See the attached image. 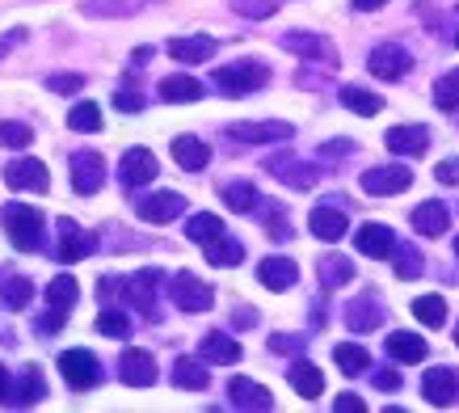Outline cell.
Here are the masks:
<instances>
[{
    "label": "cell",
    "instance_id": "obj_1",
    "mask_svg": "<svg viewBox=\"0 0 459 413\" xmlns=\"http://www.w3.org/2000/svg\"><path fill=\"white\" fill-rule=\"evenodd\" d=\"M156 283H165V275L160 270H140V275L131 278H98V291L106 295V291H123V300L140 312V317L148 321H160V303H156Z\"/></svg>",
    "mask_w": 459,
    "mask_h": 413
},
{
    "label": "cell",
    "instance_id": "obj_2",
    "mask_svg": "<svg viewBox=\"0 0 459 413\" xmlns=\"http://www.w3.org/2000/svg\"><path fill=\"white\" fill-rule=\"evenodd\" d=\"M0 220H4V233H9L13 249H22V253H39V249L47 245V220H42L39 206H30V203H9Z\"/></svg>",
    "mask_w": 459,
    "mask_h": 413
},
{
    "label": "cell",
    "instance_id": "obj_3",
    "mask_svg": "<svg viewBox=\"0 0 459 413\" xmlns=\"http://www.w3.org/2000/svg\"><path fill=\"white\" fill-rule=\"evenodd\" d=\"M211 84H215L223 97H249V93H257V89H265V84H270V68H265L262 59L223 64V68H215Z\"/></svg>",
    "mask_w": 459,
    "mask_h": 413
},
{
    "label": "cell",
    "instance_id": "obj_4",
    "mask_svg": "<svg viewBox=\"0 0 459 413\" xmlns=\"http://www.w3.org/2000/svg\"><path fill=\"white\" fill-rule=\"evenodd\" d=\"M59 375H64V384L72 388V392H89V388L101 384V358L93 355V350H84V346H76V350H64L59 355Z\"/></svg>",
    "mask_w": 459,
    "mask_h": 413
},
{
    "label": "cell",
    "instance_id": "obj_5",
    "mask_svg": "<svg viewBox=\"0 0 459 413\" xmlns=\"http://www.w3.org/2000/svg\"><path fill=\"white\" fill-rule=\"evenodd\" d=\"M265 173L270 178H279L282 186H291V190H312L320 178V169L304 156H295V152H270L265 156Z\"/></svg>",
    "mask_w": 459,
    "mask_h": 413
},
{
    "label": "cell",
    "instance_id": "obj_6",
    "mask_svg": "<svg viewBox=\"0 0 459 413\" xmlns=\"http://www.w3.org/2000/svg\"><path fill=\"white\" fill-rule=\"evenodd\" d=\"M68 181H72V190L81 194V198H93V194L106 186V156H101V152H93V148L72 152Z\"/></svg>",
    "mask_w": 459,
    "mask_h": 413
},
{
    "label": "cell",
    "instance_id": "obj_7",
    "mask_svg": "<svg viewBox=\"0 0 459 413\" xmlns=\"http://www.w3.org/2000/svg\"><path fill=\"white\" fill-rule=\"evenodd\" d=\"M362 194H371V198H392V194H404L413 186V169L401 165V161H388V165H376L367 169L359 178Z\"/></svg>",
    "mask_w": 459,
    "mask_h": 413
},
{
    "label": "cell",
    "instance_id": "obj_8",
    "mask_svg": "<svg viewBox=\"0 0 459 413\" xmlns=\"http://www.w3.org/2000/svg\"><path fill=\"white\" fill-rule=\"evenodd\" d=\"M169 300L178 303L181 312H207L211 303H215V291L198 275H190V270H178V275L169 278Z\"/></svg>",
    "mask_w": 459,
    "mask_h": 413
},
{
    "label": "cell",
    "instance_id": "obj_9",
    "mask_svg": "<svg viewBox=\"0 0 459 413\" xmlns=\"http://www.w3.org/2000/svg\"><path fill=\"white\" fill-rule=\"evenodd\" d=\"M56 228H59V249H56L59 262H84L89 253H98L101 249V236L89 233V228H81L76 220H59Z\"/></svg>",
    "mask_w": 459,
    "mask_h": 413
},
{
    "label": "cell",
    "instance_id": "obj_10",
    "mask_svg": "<svg viewBox=\"0 0 459 413\" xmlns=\"http://www.w3.org/2000/svg\"><path fill=\"white\" fill-rule=\"evenodd\" d=\"M367 68L379 81H401L413 68V56L404 51L401 42H379V47H371V56H367Z\"/></svg>",
    "mask_w": 459,
    "mask_h": 413
},
{
    "label": "cell",
    "instance_id": "obj_11",
    "mask_svg": "<svg viewBox=\"0 0 459 413\" xmlns=\"http://www.w3.org/2000/svg\"><path fill=\"white\" fill-rule=\"evenodd\" d=\"M135 211H140V220H148V224H169L186 211V194H178V190L140 194V198H135Z\"/></svg>",
    "mask_w": 459,
    "mask_h": 413
},
{
    "label": "cell",
    "instance_id": "obj_12",
    "mask_svg": "<svg viewBox=\"0 0 459 413\" xmlns=\"http://www.w3.org/2000/svg\"><path fill=\"white\" fill-rule=\"evenodd\" d=\"M160 165H156V156L148 148H126L123 161H118V181H123L126 190H140L148 181H156Z\"/></svg>",
    "mask_w": 459,
    "mask_h": 413
},
{
    "label": "cell",
    "instance_id": "obj_13",
    "mask_svg": "<svg viewBox=\"0 0 459 413\" xmlns=\"http://www.w3.org/2000/svg\"><path fill=\"white\" fill-rule=\"evenodd\" d=\"M346 330L354 333H376L379 325H384V303H379L376 291H362V295H354V300L346 303Z\"/></svg>",
    "mask_w": 459,
    "mask_h": 413
},
{
    "label": "cell",
    "instance_id": "obj_14",
    "mask_svg": "<svg viewBox=\"0 0 459 413\" xmlns=\"http://www.w3.org/2000/svg\"><path fill=\"white\" fill-rule=\"evenodd\" d=\"M4 186H9V190H39L42 194L51 186V173H47V165L34 161V156H17V161L4 165Z\"/></svg>",
    "mask_w": 459,
    "mask_h": 413
},
{
    "label": "cell",
    "instance_id": "obj_15",
    "mask_svg": "<svg viewBox=\"0 0 459 413\" xmlns=\"http://www.w3.org/2000/svg\"><path fill=\"white\" fill-rule=\"evenodd\" d=\"M228 405H232V409L270 413V409H274V397H270V388H262V384H257V380H245V375H232V380H228Z\"/></svg>",
    "mask_w": 459,
    "mask_h": 413
},
{
    "label": "cell",
    "instance_id": "obj_16",
    "mask_svg": "<svg viewBox=\"0 0 459 413\" xmlns=\"http://www.w3.org/2000/svg\"><path fill=\"white\" fill-rule=\"evenodd\" d=\"M295 136L291 123H279V119H270V123H232L228 127V139H237V144H287Z\"/></svg>",
    "mask_w": 459,
    "mask_h": 413
},
{
    "label": "cell",
    "instance_id": "obj_17",
    "mask_svg": "<svg viewBox=\"0 0 459 413\" xmlns=\"http://www.w3.org/2000/svg\"><path fill=\"white\" fill-rule=\"evenodd\" d=\"M42 397H47V380H42L39 367H26V372L17 375V380H9V388H4V397H0V405H13V409H26V405H39Z\"/></svg>",
    "mask_w": 459,
    "mask_h": 413
},
{
    "label": "cell",
    "instance_id": "obj_18",
    "mask_svg": "<svg viewBox=\"0 0 459 413\" xmlns=\"http://www.w3.org/2000/svg\"><path fill=\"white\" fill-rule=\"evenodd\" d=\"M421 397L430 400L434 409L455 405L459 400V375L451 372V367H430V372L421 375Z\"/></svg>",
    "mask_w": 459,
    "mask_h": 413
},
{
    "label": "cell",
    "instance_id": "obj_19",
    "mask_svg": "<svg viewBox=\"0 0 459 413\" xmlns=\"http://www.w3.org/2000/svg\"><path fill=\"white\" fill-rule=\"evenodd\" d=\"M156 358L148 355V350H123V358H118V380H123L126 388H152L156 384Z\"/></svg>",
    "mask_w": 459,
    "mask_h": 413
},
{
    "label": "cell",
    "instance_id": "obj_20",
    "mask_svg": "<svg viewBox=\"0 0 459 413\" xmlns=\"http://www.w3.org/2000/svg\"><path fill=\"white\" fill-rule=\"evenodd\" d=\"M307 228H312V236L316 241H342V236L350 233V220H346V211L337 203H320V206H312V215H307Z\"/></svg>",
    "mask_w": 459,
    "mask_h": 413
},
{
    "label": "cell",
    "instance_id": "obj_21",
    "mask_svg": "<svg viewBox=\"0 0 459 413\" xmlns=\"http://www.w3.org/2000/svg\"><path fill=\"white\" fill-rule=\"evenodd\" d=\"M282 51H295V56L304 59H316V64H337V51L329 39H320V34H304V30H291V34H282Z\"/></svg>",
    "mask_w": 459,
    "mask_h": 413
},
{
    "label": "cell",
    "instance_id": "obj_22",
    "mask_svg": "<svg viewBox=\"0 0 459 413\" xmlns=\"http://www.w3.org/2000/svg\"><path fill=\"white\" fill-rule=\"evenodd\" d=\"M384 144H388L392 156H421V152L430 148V131L421 123H401L384 136Z\"/></svg>",
    "mask_w": 459,
    "mask_h": 413
},
{
    "label": "cell",
    "instance_id": "obj_23",
    "mask_svg": "<svg viewBox=\"0 0 459 413\" xmlns=\"http://www.w3.org/2000/svg\"><path fill=\"white\" fill-rule=\"evenodd\" d=\"M354 245H359V253H367V258H392V253H396V233H392L388 224L371 220L354 233Z\"/></svg>",
    "mask_w": 459,
    "mask_h": 413
},
{
    "label": "cell",
    "instance_id": "obj_24",
    "mask_svg": "<svg viewBox=\"0 0 459 413\" xmlns=\"http://www.w3.org/2000/svg\"><path fill=\"white\" fill-rule=\"evenodd\" d=\"M215 51H220V42L211 39V34H186V39L169 42V56L178 59V64H207Z\"/></svg>",
    "mask_w": 459,
    "mask_h": 413
},
{
    "label": "cell",
    "instance_id": "obj_25",
    "mask_svg": "<svg viewBox=\"0 0 459 413\" xmlns=\"http://www.w3.org/2000/svg\"><path fill=\"white\" fill-rule=\"evenodd\" d=\"M173 384L186 388V392H207V384H211L207 358H195V355L173 358Z\"/></svg>",
    "mask_w": 459,
    "mask_h": 413
},
{
    "label": "cell",
    "instance_id": "obj_26",
    "mask_svg": "<svg viewBox=\"0 0 459 413\" xmlns=\"http://www.w3.org/2000/svg\"><path fill=\"white\" fill-rule=\"evenodd\" d=\"M257 283L270 291H287L299 283V266L291 258H265V262H257Z\"/></svg>",
    "mask_w": 459,
    "mask_h": 413
},
{
    "label": "cell",
    "instance_id": "obj_27",
    "mask_svg": "<svg viewBox=\"0 0 459 413\" xmlns=\"http://www.w3.org/2000/svg\"><path fill=\"white\" fill-rule=\"evenodd\" d=\"M413 228H418L421 236H443L446 228H451V211H446L443 198H430V203H418L413 206Z\"/></svg>",
    "mask_w": 459,
    "mask_h": 413
},
{
    "label": "cell",
    "instance_id": "obj_28",
    "mask_svg": "<svg viewBox=\"0 0 459 413\" xmlns=\"http://www.w3.org/2000/svg\"><path fill=\"white\" fill-rule=\"evenodd\" d=\"M173 161H178L186 173H203L211 161V148H207V139H198V136H178L173 139Z\"/></svg>",
    "mask_w": 459,
    "mask_h": 413
},
{
    "label": "cell",
    "instance_id": "obj_29",
    "mask_svg": "<svg viewBox=\"0 0 459 413\" xmlns=\"http://www.w3.org/2000/svg\"><path fill=\"white\" fill-rule=\"evenodd\" d=\"M384 350H388L392 363H421V358L430 355V346H426V338H418V333H388V342H384Z\"/></svg>",
    "mask_w": 459,
    "mask_h": 413
},
{
    "label": "cell",
    "instance_id": "obj_30",
    "mask_svg": "<svg viewBox=\"0 0 459 413\" xmlns=\"http://www.w3.org/2000/svg\"><path fill=\"white\" fill-rule=\"evenodd\" d=\"M198 355L207 358V363H240V342L232 338V333H223V330H211L203 342H198Z\"/></svg>",
    "mask_w": 459,
    "mask_h": 413
},
{
    "label": "cell",
    "instance_id": "obj_31",
    "mask_svg": "<svg viewBox=\"0 0 459 413\" xmlns=\"http://www.w3.org/2000/svg\"><path fill=\"white\" fill-rule=\"evenodd\" d=\"M287 380H291V388L304 400H316L320 392H325V375H320V367L307 363V358H295L291 367H287Z\"/></svg>",
    "mask_w": 459,
    "mask_h": 413
},
{
    "label": "cell",
    "instance_id": "obj_32",
    "mask_svg": "<svg viewBox=\"0 0 459 413\" xmlns=\"http://www.w3.org/2000/svg\"><path fill=\"white\" fill-rule=\"evenodd\" d=\"M316 278H320V287L325 291L346 287L350 278H354V262L342 258V253H325V258H316Z\"/></svg>",
    "mask_w": 459,
    "mask_h": 413
},
{
    "label": "cell",
    "instance_id": "obj_33",
    "mask_svg": "<svg viewBox=\"0 0 459 413\" xmlns=\"http://www.w3.org/2000/svg\"><path fill=\"white\" fill-rule=\"evenodd\" d=\"M223 206L228 211H237V215H249V211H257L262 206V194H257V186L253 181H223V190H220Z\"/></svg>",
    "mask_w": 459,
    "mask_h": 413
},
{
    "label": "cell",
    "instance_id": "obj_34",
    "mask_svg": "<svg viewBox=\"0 0 459 413\" xmlns=\"http://www.w3.org/2000/svg\"><path fill=\"white\" fill-rule=\"evenodd\" d=\"M207 93V89H203V81H195V76H165V81H160V97H165L169 106H190V101H198V97Z\"/></svg>",
    "mask_w": 459,
    "mask_h": 413
},
{
    "label": "cell",
    "instance_id": "obj_35",
    "mask_svg": "<svg viewBox=\"0 0 459 413\" xmlns=\"http://www.w3.org/2000/svg\"><path fill=\"white\" fill-rule=\"evenodd\" d=\"M148 4H156V0H84V17H106V22H114V17L143 13Z\"/></svg>",
    "mask_w": 459,
    "mask_h": 413
},
{
    "label": "cell",
    "instance_id": "obj_36",
    "mask_svg": "<svg viewBox=\"0 0 459 413\" xmlns=\"http://www.w3.org/2000/svg\"><path fill=\"white\" fill-rule=\"evenodd\" d=\"M76 295H81V287H76V278L72 275H56L51 283H47V308L59 312V317H68L72 308H76Z\"/></svg>",
    "mask_w": 459,
    "mask_h": 413
},
{
    "label": "cell",
    "instance_id": "obj_37",
    "mask_svg": "<svg viewBox=\"0 0 459 413\" xmlns=\"http://www.w3.org/2000/svg\"><path fill=\"white\" fill-rule=\"evenodd\" d=\"M203 249H207V262L211 266H223V270H228V266H240V262H245V245H240L232 233H220L215 241H207Z\"/></svg>",
    "mask_w": 459,
    "mask_h": 413
},
{
    "label": "cell",
    "instance_id": "obj_38",
    "mask_svg": "<svg viewBox=\"0 0 459 413\" xmlns=\"http://www.w3.org/2000/svg\"><path fill=\"white\" fill-rule=\"evenodd\" d=\"M337 97H342V106H346V110L362 114V119H371V114L384 110V97L371 93V89H362V84H346Z\"/></svg>",
    "mask_w": 459,
    "mask_h": 413
},
{
    "label": "cell",
    "instance_id": "obj_39",
    "mask_svg": "<svg viewBox=\"0 0 459 413\" xmlns=\"http://www.w3.org/2000/svg\"><path fill=\"white\" fill-rule=\"evenodd\" d=\"M30 300H34V283H30L26 275H13L0 283V303L9 308V312H22V308H30Z\"/></svg>",
    "mask_w": 459,
    "mask_h": 413
},
{
    "label": "cell",
    "instance_id": "obj_40",
    "mask_svg": "<svg viewBox=\"0 0 459 413\" xmlns=\"http://www.w3.org/2000/svg\"><path fill=\"white\" fill-rule=\"evenodd\" d=\"M220 233H228V228H223V220L215 215V211H195V215L186 220V236H190V241H198V245L215 241Z\"/></svg>",
    "mask_w": 459,
    "mask_h": 413
},
{
    "label": "cell",
    "instance_id": "obj_41",
    "mask_svg": "<svg viewBox=\"0 0 459 413\" xmlns=\"http://www.w3.org/2000/svg\"><path fill=\"white\" fill-rule=\"evenodd\" d=\"M68 127H72V131H81V136L101 131V106H98V101H76V106L68 110Z\"/></svg>",
    "mask_w": 459,
    "mask_h": 413
},
{
    "label": "cell",
    "instance_id": "obj_42",
    "mask_svg": "<svg viewBox=\"0 0 459 413\" xmlns=\"http://www.w3.org/2000/svg\"><path fill=\"white\" fill-rule=\"evenodd\" d=\"M413 317H418L426 330H443L446 300H443V295H418V300H413Z\"/></svg>",
    "mask_w": 459,
    "mask_h": 413
},
{
    "label": "cell",
    "instance_id": "obj_43",
    "mask_svg": "<svg viewBox=\"0 0 459 413\" xmlns=\"http://www.w3.org/2000/svg\"><path fill=\"white\" fill-rule=\"evenodd\" d=\"M333 363L346 375H362L367 372V363H371V355H367L362 346H354V342H342V346H333Z\"/></svg>",
    "mask_w": 459,
    "mask_h": 413
},
{
    "label": "cell",
    "instance_id": "obj_44",
    "mask_svg": "<svg viewBox=\"0 0 459 413\" xmlns=\"http://www.w3.org/2000/svg\"><path fill=\"white\" fill-rule=\"evenodd\" d=\"M98 333H101V338H114V342H126V338H131V317H126V312H118V308H101Z\"/></svg>",
    "mask_w": 459,
    "mask_h": 413
},
{
    "label": "cell",
    "instance_id": "obj_45",
    "mask_svg": "<svg viewBox=\"0 0 459 413\" xmlns=\"http://www.w3.org/2000/svg\"><path fill=\"white\" fill-rule=\"evenodd\" d=\"M434 106H438V110H459V68L443 72V76L434 81Z\"/></svg>",
    "mask_w": 459,
    "mask_h": 413
},
{
    "label": "cell",
    "instance_id": "obj_46",
    "mask_svg": "<svg viewBox=\"0 0 459 413\" xmlns=\"http://www.w3.org/2000/svg\"><path fill=\"white\" fill-rule=\"evenodd\" d=\"M396 278H418L421 270H426V258H421L418 245H396Z\"/></svg>",
    "mask_w": 459,
    "mask_h": 413
},
{
    "label": "cell",
    "instance_id": "obj_47",
    "mask_svg": "<svg viewBox=\"0 0 459 413\" xmlns=\"http://www.w3.org/2000/svg\"><path fill=\"white\" fill-rule=\"evenodd\" d=\"M0 144L4 148H30L34 144V127H26V123H0Z\"/></svg>",
    "mask_w": 459,
    "mask_h": 413
},
{
    "label": "cell",
    "instance_id": "obj_48",
    "mask_svg": "<svg viewBox=\"0 0 459 413\" xmlns=\"http://www.w3.org/2000/svg\"><path fill=\"white\" fill-rule=\"evenodd\" d=\"M232 9H237L240 17L265 22V17H274V9H279V0H232Z\"/></svg>",
    "mask_w": 459,
    "mask_h": 413
},
{
    "label": "cell",
    "instance_id": "obj_49",
    "mask_svg": "<svg viewBox=\"0 0 459 413\" xmlns=\"http://www.w3.org/2000/svg\"><path fill=\"white\" fill-rule=\"evenodd\" d=\"M304 346H307V333H274V338H270V350H274V355H299Z\"/></svg>",
    "mask_w": 459,
    "mask_h": 413
},
{
    "label": "cell",
    "instance_id": "obj_50",
    "mask_svg": "<svg viewBox=\"0 0 459 413\" xmlns=\"http://www.w3.org/2000/svg\"><path fill=\"white\" fill-rule=\"evenodd\" d=\"M47 89L51 93H76V89H84V76L81 72H56V76H47Z\"/></svg>",
    "mask_w": 459,
    "mask_h": 413
},
{
    "label": "cell",
    "instance_id": "obj_51",
    "mask_svg": "<svg viewBox=\"0 0 459 413\" xmlns=\"http://www.w3.org/2000/svg\"><path fill=\"white\" fill-rule=\"evenodd\" d=\"M114 106L123 114H140L143 110V97L131 89V84H118V93H114Z\"/></svg>",
    "mask_w": 459,
    "mask_h": 413
},
{
    "label": "cell",
    "instance_id": "obj_52",
    "mask_svg": "<svg viewBox=\"0 0 459 413\" xmlns=\"http://www.w3.org/2000/svg\"><path fill=\"white\" fill-rule=\"evenodd\" d=\"M64 321H68V317H59V312H51V308H47V312L34 321V330H39L42 338H56V333L64 330Z\"/></svg>",
    "mask_w": 459,
    "mask_h": 413
},
{
    "label": "cell",
    "instance_id": "obj_53",
    "mask_svg": "<svg viewBox=\"0 0 459 413\" xmlns=\"http://www.w3.org/2000/svg\"><path fill=\"white\" fill-rule=\"evenodd\" d=\"M371 380H376L379 392H396V388H401V372H396V367H379Z\"/></svg>",
    "mask_w": 459,
    "mask_h": 413
},
{
    "label": "cell",
    "instance_id": "obj_54",
    "mask_svg": "<svg viewBox=\"0 0 459 413\" xmlns=\"http://www.w3.org/2000/svg\"><path fill=\"white\" fill-rule=\"evenodd\" d=\"M333 409L337 413H362V409H367V400L354 397V392H342V397L333 400Z\"/></svg>",
    "mask_w": 459,
    "mask_h": 413
},
{
    "label": "cell",
    "instance_id": "obj_55",
    "mask_svg": "<svg viewBox=\"0 0 459 413\" xmlns=\"http://www.w3.org/2000/svg\"><path fill=\"white\" fill-rule=\"evenodd\" d=\"M22 42H26V30H9V34H4V39H0V59L9 56V51H13V47H22Z\"/></svg>",
    "mask_w": 459,
    "mask_h": 413
},
{
    "label": "cell",
    "instance_id": "obj_56",
    "mask_svg": "<svg viewBox=\"0 0 459 413\" xmlns=\"http://www.w3.org/2000/svg\"><path fill=\"white\" fill-rule=\"evenodd\" d=\"M346 152H354V139H333L320 148V156H346Z\"/></svg>",
    "mask_w": 459,
    "mask_h": 413
},
{
    "label": "cell",
    "instance_id": "obj_57",
    "mask_svg": "<svg viewBox=\"0 0 459 413\" xmlns=\"http://www.w3.org/2000/svg\"><path fill=\"white\" fill-rule=\"evenodd\" d=\"M434 178H438V181H459V165H455V161H451V165H438V169H434Z\"/></svg>",
    "mask_w": 459,
    "mask_h": 413
},
{
    "label": "cell",
    "instance_id": "obj_58",
    "mask_svg": "<svg viewBox=\"0 0 459 413\" xmlns=\"http://www.w3.org/2000/svg\"><path fill=\"white\" fill-rule=\"evenodd\" d=\"M350 4H354L359 13H376V9H384L388 0H350Z\"/></svg>",
    "mask_w": 459,
    "mask_h": 413
},
{
    "label": "cell",
    "instance_id": "obj_59",
    "mask_svg": "<svg viewBox=\"0 0 459 413\" xmlns=\"http://www.w3.org/2000/svg\"><path fill=\"white\" fill-rule=\"evenodd\" d=\"M232 321H237V325H253V321H257V312H253V308H237V312H232Z\"/></svg>",
    "mask_w": 459,
    "mask_h": 413
},
{
    "label": "cell",
    "instance_id": "obj_60",
    "mask_svg": "<svg viewBox=\"0 0 459 413\" xmlns=\"http://www.w3.org/2000/svg\"><path fill=\"white\" fill-rule=\"evenodd\" d=\"M148 59H152V47H140V51H135V56H131V68H143V64H148Z\"/></svg>",
    "mask_w": 459,
    "mask_h": 413
},
{
    "label": "cell",
    "instance_id": "obj_61",
    "mask_svg": "<svg viewBox=\"0 0 459 413\" xmlns=\"http://www.w3.org/2000/svg\"><path fill=\"white\" fill-rule=\"evenodd\" d=\"M4 388H9V372H4V363H0V397H4Z\"/></svg>",
    "mask_w": 459,
    "mask_h": 413
},
{
    "label": "cell",
    "instance_id": "obj_62",
    "mask_svg": "<svg viewBox=\"0 0 459 413\" xmlns=\"http://www.w3.org/2000/svg\"><path fill=\"white\" fill-rule=\"evenodd\" d=\"M455 346H459V321H455Z\"/></svg>",
    "mask_w": 459,
    "mask_h": 413
},
{
    "label": "cell",
    "instance_id": "obj_63",
    "mask_svg": "<svg viewBox=\"0 0 459 413\" xmlns=\"http://www.w3.org/2000/svg\"><path fill=\"white\" fill-rule=\"evenodd\" d=\"M455 258H459V236H455Z\"/></svg>",
    "mask_w": 459,
    "mask_h": 413
},
{
    "label": "cell",
    "instance_id": "obj_64",
    "mask_svg": "<svg viewBox=\"0 0 459 413\" xmlns=\"http://www.w3.org/2000/svg\"><path fill=\"white\" fill-rule=\"evenodd\" d=\"M455 47H459V30H455Z\"/></svg>",
    "mask_w": 459,
    "mask_h": 413
}]
</instances>
